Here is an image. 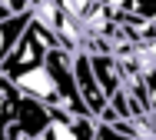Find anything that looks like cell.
Returning a JSON list of instances; mask_svg holds the SVG:
<instances>
[{
	"mask_svg": "<svg viewBox=\"0 0 156 140\" xmlns=\"http://www.w3.org/2000/svg\"><path fill=\"white\" fill-rule=\"evenodd\" d=\"M73 77H76L80 97H83V104L90 110V117L93 120H103L106 110H110V100H106V94H103V87H100V80H96V73H93L90 53H73Z\"/></svg>",
	"mask_w": 156,
	"mask_h": 140,
	"instance_id": "3",
	"label": "cell"
},
{
	"mask_svg": "<svg viewBox=\"0 0 156 140\" xmlns=\"http://www.w3.org/2000/svg\"><path fill=\"white\" fill-rule=\"evenodd\" d=\"M20 104H23V94H20V87L0 73V117L13 120V113L20 110Z\"/></svg>",
	"mask_w": 156,
	"mask_h": 140,
	"instance_id": "7",
	"label": "cell"
},
{
	"mask_svg": "<svg viewBox=\"0 0 156 140\" xmlns=\"http://www.w3.org/2000/svg\"><path fill=\"white\" fill-rule=\"evenodd\" d=\"M17 87L23 97H33L50 110H60L70 117H90V110L80 97L76 77H73V53L70 50H50V57L37 70L23 73L17 80Z\"/></svg>",
	"mask_w": 156,
	"mask_h": 140,
	"instance_id": "1",
	"label": "cell"
},
{
	"mask_svg": "<svg viewBox=\"0 0 156 140\" xmlns=\"http://www.w3.org/2000/svg\"><path fill=\"white\" fill-rule=\"evenodd\" d=\"M50 50H63V43L50 34L40 20H33L30 27H27V34H23V40L17 43V50L0 64V73H3L7 80L17 83L23 73H30V70L40 67V64L50 57Z\"/></svg>",
	"mask_w": 156,
	"mask_h": 140,
	"instance_id": "2",
	"label": "cell"
},
{
	"mask_svg": "<svg viewBox=\"0 0 156 140\" xmlns=\"http://www.w3.org/2000/svg\"><path fill=\"white\" fill-rule=\"evenodd\" d=\"M129 17H140V20H150L156 27V0H133V10Z\"/></svg>",
	"mask_w": 156,
	"mask_h": 140,
	"instance_id": "9",
	"label": "cell"
},
{
	"mask_svg": "<svg viewBox=\"0 0 156 140\" xmlns=\"http://www.w3.org/2000/svg\"><path fill=\"white\" fill-rule=\"evenodd\" d=\"M90 64H93V73L100 80V87H103V94H106V100H113L120 90H126L123 70H120L113 53H90Z\"/></svg>",
	"mask_w": 156,
	"mask_h": 140,
	"instance_id": "5",
	"label": "cell"
},
{
	"mask_svg": "<svg viewBox=\"0 0 156 140\" xmlns=\"http://www.w3.org/2000/svg\"><path fill=\"white\" fill-rule=\"evenodd\" d=\"M30 24H33V13H17V17L0 20V64L17 50V43L23 40V34H27Z\"/></svg>",
	"mask_w": 156,
	"mask_h": 140,
	"instance_id": "6",
	"label": "cell"
},
{
	"mask_svg": "<svg viewBox=\"0 0 156 140\" xmlns=\"http://www.w3.org/2000/svg\"><path fill=\"white\" fill-rule=\"evenodd\" d=\"M93 140H146V137L123 134V130H116L113 123H96V137H93Z\"/></svg>",
	"mask_w": 156,
	"mask_h": 140,
	"instance_id": "8",
	"label": "cell"
},
{
	"mask_svg": "<svg viewBox=\"0 0 156 140\" xmlns=\"http://www.w3.org/2000/svg\"><path fill=\"white\" fill-rule=\"evenodd\" d=\"M7 127H10V120H7V117H0V137L7 134Z\"/></svg>",
	"mask_w": 156,
	"mask_h": 140,
	"instance_id": "10",
	"label": "cell"
},
{
	"mask_svg": "<svg viewBox=\"0 0 156 140\" xmlns=\"http://www.w3.org/2000/svg\"><path fill=\"white\" fill-rule=\"evenodd\" d=\"M96 137V120L93 117H70L57 110V120L47 127L40 140H93Z\"/></svg>",
	"mask_w": 156,
	"mask_h": 140,
	"instance_id": "4",
	"label": "cell"
}]
</instances>
